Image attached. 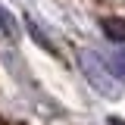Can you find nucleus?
Instances as JSON below:
<instances>
[{"label": "nucleus", "mask_w": 125, "mask_h": 125, "mask_svg": "<svg viewBox=\"0 0 125 125\" xmlns=\"http://www.w3.org/2000/svg\"><path fill=\"white\" fill-rule=\"evenodd\" d=\"M25 28H28V38H31V41H34L38 47H44L47 53L60 56V47H56L53 41H50V38H47V31L41 28V25H38V19H31V16H25Z\"/></svg>", "instance_id": "obj_2"}, {"label": "nucleus", "mask_w": 125, "mask_h": 125, "mask_svg": "<svg viewBox=\"0 0 125 125\" xmlns=\"http://www.w3.org/2000/svg\"><path fill=\"white\" fill-rule=\"evenodd\" d=\"M0 31L10 38V41H19V22H16V16L0 3Z\"/></svg>", "instance_id": "obj_4"}, {"label": "nucleus", "mask_w": 125, "mask_h": 125, "mask_svg": "<svg viewBox=\"0 0 125 125\" xmlns=\"http://www.w3.org/2000/svg\"><path fill=\"white\" fill-rule=\"evenodd\" d=\"M106 69L113 72V78H122L125 81V50H116L106 56Z\"/></svg>", "instance_id": "obj_5"}, {"label": "nucleus", "mask_w": 125, "mask_h": 125, "mask_svg": "<svg viewBox=\"0 0 125 125\" xmlns=\"http://www.w3.org/2000/svg\"><path fill=\"white\" fill-rule=\"evenodd\" d=\"M106 125H125V119H119V116H109V119H106Z\"/></svg>", "instance_id": "obj_6"}, {"label": "nucleus", "mask_w": 125, "mask_h": 125, "mask_svg": "<svg viewBox=\"0 0 125 125\" xmlns=\"http://www.w3.org/2000/svg\"><path fill=\"white\" fill-rule=\"evenodd\" d=\"M75 60H78L81 75L88 78V84H91V88L100 94V97L116 100V97L122 94L119 81H116V78H113V72L106 69V62H100V53H94V50H88V47H81V50L75 53Z\"/></svg>", "instance_id": "obj_1"}, {"label": "nucleus", "mask_w": 125, "mask_h": 125, "mask_svg": "<svg viewBox=\"0 0 125 125\" xmlns=\"http://www.w3.org/2000/svg\"><path fill=\"white\" fill-rule=\"evenodd\" d=\"M100 31L113 44H125V19H119V16H103L100 19Z\"/></svg>", "instance_id": "obj_3"}]
</instances>
